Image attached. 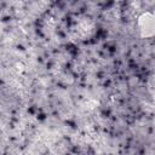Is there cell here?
<instances>
[{
    "label": "cell",
    "instance_id": "1",
    "mask_svg": "<svg viewBox=\"0 0 155 155\" xmlns=\"http://www.w3.org/2000/svg\"><path fill=\"white\" fill-rule=\"evenodd\" d=\"M144 18L145 19H140V22H144V25L142 28L143 30H145V35H148V31H150L149 35L155 34V18H148V15L144 16Z\"/></svg>",
    "mask_w": 155,
    "mask_h": 155
}]
</instances>
